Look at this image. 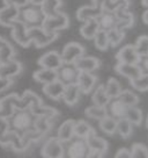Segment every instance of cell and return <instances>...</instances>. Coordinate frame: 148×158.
<instances>
[{
    "mask_svg": "<svg viewBox=\"0 0 148 158\" xmlns=\"http://www.w3.org/2000/svg\"><path fill=\"white\" fill-rule=\"evenodd\" d=\"M29 109L35 116H45V118H52L57 115H59V112L57 109L52 108V107H48V106H43V102L31 104Z\"/></svg>",
    "mask_w": 148,
    "mask_h": 158,
    "instance_id": "cell-26",
    "label": "cell"
},
{
    "mask_svg": "<svg viewBox=\"0 0 148 158\" xmlns=\"http://www.w3.org/2000/svg\"><path fill=\"white\" fill-rule=\"evenodd\" d=\"M116 15H117V19H118V22H117V28L122 30H125L127 28H131L132 26L134 25V16L133 14L128 10V8L126 10H119L115 12Z\"/></svg>",
    "mask_w": 148,
    "mask_h": 158,
    "instance_id": "cell-25",
    "label": "cell"
},
{
    "mask_svg": "<svg viewBox=\"0 0 148 158\" xmlns=\"http://www.w3.org/2000/svg\"><path fill=\"white\" fill-rule=\"evenodd\" d=\"M102 10H103L102 8L96 7L94 5L82 6V7H80L79 10H76V19L81 21V22L89 19H97L99 15L102 13Z\"/></svg>",
    "mask_w": 148,
    "mask_h": 158,
    "instance_id": "cell-24",
    "label": "cell"
},
{
    "mask_svg": "<svg viewBox=\"0 0 148 158\" xmlns=\"http://www.w3.org/2000/svg\"><path fill=\"white\" fill-rule=\"evenodd\" d=\"M35 121H36V116L31 113L29 108L15 109L7 118L10 130L18 133L20 136L30 130H34Z\"/></svg>",
    "mask_w": 148,
    "mask_h": 158,
    "instance_id": "cell-1",
    "label": "cell"
},
{
    "mask_svg": "<svg viewBox=\"0 0 148 158\" xmlns=\"http://www.w3.org/2000/svg\"><path fill=\"white\" fill-rule=\"evenodd\" d=\"M60 55L64 63H74L79 57L84 55V48L80 43L69 42L64 47L63 52Z\"/></svg>",
    "mask_w": 148,
    "mask_h": 158,
    "instance_id": "cell-11",
    "label": "cell"
},
{
    "mask_svg": "<svg viewBox=\"0 0 148 158\" xmlns=\"http://www.w3.org/2000/svg\"><path fill=\"white\" fill-rule=\"evenodd\" d=\"M37 63H38L41 68L57 70L64 62H63L61 55L59 52H57V51H49V52L44 54L43 56H41Z\"/></svg>",
    "mask_w": 148,
    "mask_h": 158,
    "instance_id": "cell-14",
    "label": "cell"
},
{
    "mask_svg": "<svg viewBox=\"0 0 148 158\" xmlns=\"http://www.w3.org/2000/svg\"><path fill=\"white\" fill-rule=\"evenodd\" d=\"M108 33V37H109V42H110V45L111 47H116L122 41L125 37V30H122L119 28H114V29L107 31Z\"/></svg>",
    "mask_w": 148,
    "mask_h": 158,
    "instance_id": "cell-41",
    "label": "cell"
},
{
    "mask_svg": "<svg viewBox=\"0 0 148 158\" xmlns=\"http://www.w3.org/2000/svg\"><path fill=\"white\" fill-rule=\"evenodd\" d=\"M134 47H135V49H137L140 57L148 55V36L147 35L140 36V37L137 40V43H135Z\"/></svg>",
    "mask_w": 148,
    "mask_h": 158,
    "instance_id": "cell-45",
    "label": "cell"
},
{
    "mask_svg": "<svg viewBox=\"0 0 148 158\" xmlns=\"http://www.w3.org/2000/svg\"><path fill=\"white\" fill-rule=\"evenodd\" d=\"M80 71L74 63H63L57 69V79L64 85L76 84Z\"/></svg>",
    "mask_w": 148,
    "mask_h": 158,
    "instance_id": "cell-6",
    "label": "cell"
},
{
    "mask_svg": "<svg viewBox=\"0 0 148 158\" xmlns=\"http://www.w3.org/2000/svg\"><path fill=\"white\" fill-rule=\"evenodd\" d=\"M107 1H109V0H92V4L94 6H96V7H99V8L103 10V6Z\"/></svg>",
    "mask_w": 148,
    "mask_h": 158,
    "instance_id": "cell-50",
    "label": "cell"
},
{
    "mask_svg": "<svg viewBox=\"0 0 148 158\" xmlns=\"http://www.w3.org/2000/svg\"><path fill=\"white\" fill-rule=\"evenodd\" d=\"M146 126H147V128H148V116H147V120H146Z\"/></svg>",
    "mask_w": 148,
    "mask_h": 158,
    "instance_id": "cell-54",
    "label": "cell"
},
{
    "mask_svg": "<svg viewBox=\"0 0 148 158\" xmlns=\"http://www.w3.org/2000/svg\"><path fill=\"white\" fill-rule=\"evenodd\" d=\"M29 2V0H4V4L5 5H13L16 7H22V6L27 5Z\"/></svg>",
    "mask_w": 148,
    "mask_h": 158,
    "instance_id": "cell-48",
    "label": "cell"
},
{
    "mask_svg": "<svg viewBox=\"0 0 148 158\" xmlns=\"http://www.w3.org/2000/svg\"><path fill=\"white\" fill-rule=\"evenodd\" d=\"M132 158H148V148L141 143H135L131 149Z\"/></svg>",
    "mask_w": 148,
    "mask_h": 158,
    "instance_id": "cell-44",
    "label": "cell"
},
{
    "mask_svg": "<svg viewBox=\"0 0 148 158\" xmlns=\"http://www.w3.org/2000/svg\"><path fill=\"white\" fill-rule=\"evenodd\" d=\"M80 72H93L101 66V60L93 56H81L74 62Z\"/></svg>",
    "mask_w": 148,
    "mask_h": 158,
    "instance_id": "cell-15",
    "label": "cell"
},
{
    "mask_svg": "<svg viewBox=\"0 0 148 158\" xmlns=\"http://www.w3.org/2000/svg\"><path fill=\"white\" fill-rule=\"evenodd\" d=\"M93 130H94V129L92 128L84 120L75 121V126H74V136L86 138Z\"/></svg>",
    "mask_w": 148,
    "mask_h": 158,
    "instance_id": "cell-34",
    "label": "cell"
},
{
    "mask_svg": "<svg viewBox=\"0 0 148 158\" xmlns=\"http://www.w3.org/2000/svg\"><path fill=\"white\" fill-rule=\"evenodd\" d=\"M115 71L118 74L123 76L128 80L134 79L141 74V70L138 64H128V63H118L115 66Z\"/></svg>",
    "mask_w": 148,
    "mask_h": 158,
    "instance_id": "cell-19",
    "label": "cell"
},
{
    "mask_svg": "<svg viewBox=\"0 0 148 158\" xmlns=\"http://www.w3.org/2000/svg\"><path fill=\"white\" fill-rule=\"evenodd\" d=\"M130 7V0H109L103 6V10L116 12L119 10H126Z\"/></svg>",
    "mask_w": 148,
    "mask_h": 158,
    "instance_id": "cell-40",
    "label": "cell"
},
{
    "mask_svg": "<svg viewBox=\"0 0 148 158\" xmlns=\"http://www.w3.org/2000/svg\"><path fill=\"white\" fill-rule=\"evenodd\" d=\"M41 5L46 16H54L59 12L58 10L61 6V0H43Z\"/></svg>",
    "mask_w": 148,
    "mask_h": 158,
    "instance_id": "cell-29",
    "label": "cell"
},
{
    "mask_svg": "<svg viewBox=\"0 0 148 158\" xmlns=\"http://www.w3.org/2000/svg\"><path fill=\"white\" fill-rule=\"evenodd\" d=\"M142 6H145V7L148 8V0H142Z\"/></svg>",
    "mask_w": 148,
    "mask_h": 158,
    "instance_id": "cell-53",
    "label": "cell"
},
{
    "mask_svg": "<svg viewBox=\"0 0 148 158\" xmlns=\"http://www.w3.org/2000/svg\"><path fill=\"white\" fill-rule=\"evenodd\" d=\"M51 124H50V118H45V116H36V121H35V129L38 130L40 133L43 135L49 131L51 129Z\"/></svg>",
    "mask_w": 148,
    "mask_h": 158,
    "instance_id": "cell-43",
    "label": "cell"
},
{
    "mask_svg": "<svg viewBox=\"0 0 148 158\" xmlns=\"http://www.w3.org/2000/svg\"><path fill=\"white\" fill-rule=\"evenodd\" d=\"M45 19L46 15L43 12L41 4H34L29 1L27 5L19 8L18 20L21 21L28 29L34 27H42Z\"/></svg>",
    "mask_w": 148,
    "mask_h": 158,
    "instance_id": "cell-2",
    "label": "cell"
},
{
    "mask_svg": "<svg viewBox=\"0 0 148 158\" xmlns=\"http://www.w3.org/2000/svg\"><path fill=\"white\" fill-rule=\"evenodd\" d=\"M14 110L15 108L14 106H13V102H12L10 94L5 97V98L0 99V116L1 118H7Z\"/></svg>",
    "mask_w": 148,
    "mask_h": 158,
    "instance_id": "cell-37",
    "label": "cell"
},
{
    "mask_svg": "<svg viewBox=\"0 0 148 158\" xmlns=\"http://www.w3.org/2000/svg\"><path fill=\"white\" fill-rule=\"evenodd\" d=\"M80 94H81V91H80L78 84L65 85L64 93H63L61 99L64 100L66 105H68V106H74V105L79 101Z\"/></svg>",
    "mask_w": 148,
    "mask_h": 158,
    "instance_id": "cell-22",
    "label": "cell"
},
{
    "mask_svg": "<svg viewBox=\"0 0 148 158\" xmlns=\"http://www.w3.org/2000/svg\"><path fill=\"white\" fill-rule=\"evenodd\" d=\"M42 27L48 33H59L60 30L69 27V19L65 13L58 12L54 16H46Z\"/></svg>",
    "mask_w": 148,
    "mask_h": 158,
    "instance_id": "cell-5",
    "label": "cell"
},
{
    "mask_svg": "<svg viewBox=\"0 0 148 158\" xmlns=\"http://www.w3.org/2000/svg\"><path fill=\"white\" fill-rule=\"evenodd\" d=\"M33 78L41 84H49L54 80H57V70L46 69V68H41L40 70L35 71L33 74Z\"/></svg>",
    "mask_w": 148,
    "mask_h": 158,
    "instance_id": "cell-23",
    "label": "cell"
},
{
    "mask_svg": "<svg viewBox=\"0 0 148 158\" xmlns=\"http://www.w3.org/2000/svg\"><path fill=\"white\" fill-rule=\"evenodd\" d=\"M18 15H19V7L13 5H5L2 8H0V25L10 28L13 22L18 20Z\"/></svg>",
    "mask_w": 148,
    "mask_h": 158,
    "instance_id": "cell-17",
    "label": "cell"
},
{
    "mask_svg": "<svg viewBox=\"0 0 148 158\" xmlns=\"http://www.w3.org/2000/svg\"><path fill=\"white\" fill-rule=\"evenodd\" d=\"M14 55L15 51L12 44L8 41H6L5 39L1 37L0 39V63L14 58Z\"/></svg>",
    "mask_w": 148,
    "mask_h": 158,
    "instance_id": "cell-28",
    "label": "cell"
},
{
    "mask_svg": "<svg viewBox=\"0 0 148 158\" xmlns=\"http://www.w3.org/2000/svg\"><path fill=\"white\" fill-rule=\"evenodd\" d=\"M12 84H13V79L12 78H4V77H0V92H2V91L7 89Z\"/></svg>",
    "mask_w": 148,
    "mask_h": 158,
    "instance_id": "cell-47",
    "label": "cell"
},
{
    "mask_svg": "<svg viewBox=\"0 0 148 158\" xmlns=\"http://www.w3.org/2000/svg\"><path fill=\"white\" fill-rule=\"evenodd\" d=\"M28 35L31 43H34L37 48H44L58 39L59 33H48L43 29V27H34L28 29Z\"/></svg>",
    "mask_w": 148,
    "mask_h": 158,
    "instance_id": "cell-3",
    "label": "cell"
},
{
    "mask_svg": "<svg viewBox=\"0 0 148 158\" xmlns=\"http://www.w3.org/2000/svg\"><path fill=\"white\" fill-rule=\"evenodd\" d=\"M22 70H23V68H22V64L20 62L12 58L7 62L0 63V77L13 79L18 74H20Z\"/></svg>",
    "mask_w": 148,
    "mask_h": 158,
    "instance_id": "cell-13",
    "label": "cell"
},
{
    "mask_svg": "<svg viewBox=\"0 0 148 158\" xmlns=\"http://www.w3.org/2000/svg\"><path fill=\"white\" fill-rule=\"evenodd\" d=\"M84 114L88 116V118H95V120H101L102 118H104L107 113H105V108L102 106H97V105H93V106H89L88 108H86Z\"/></svg>",
    "mask_w": 148,
    "mask_h": 158,
    "instance_id": "cell-42",
    "label": "cell"
},
{
    "mask_svg": "<svg viewBox=\"0 0 148 158\" xmlns=\"http://www.w3.org/2000/svg\"><path fill=\"white\" fill-rule=\"evenodd\" d=\"M10 29H12V34H10L12 39L14 40L18 44L23 48H28L31 45V41L28 35V28L21 21L15 20L13 25L10 26Z\"/></svg>",
    "mask_w": 148,
    "mask_h": 158,
    "instance_id": "cell-10",
    "label": "cell"
},
{
    "mask_svg": "<svg viewBox=\"0 0 148 158\" xmlns=\"http://www.w3.org/2000/svg\"><path fill=\"white\" fill-rule=\"evenodd\" d=\"M116 59L118 63H128V64H138L140 56L135 47L132 44H127L123 47L116 54Z\"/></svg>",
    "mask_w": 148,
    "mask_h": 158,
    "instance_id": "cell-12",
    "label": "cell"
},
{
    "mask_svg": "<svg viewBox=\"0 0 148 158\" xmlns=\"http://www.w3.org/2000/svg\"><path fill=\"white\" fill-rule=\"evenodd\" d=\"M96 83H97V78L92 72H80L78 81H76L81 93L84 94L90 93L95 87Z\"/></svg>",
    "mask_w": 148,
    "mask_h": 158,
    "instance_id": "cell-18",
    "label": "cell"
},
{
    "mask_svg": "<svg viewBox=\"0 0 148 158\" xmlns=\"http://www.w3.org/2000/svg\"><path fill=\"white\" fill-rule=\"evenodd\" d=\"M117 98L120 99L124 104L126 105V106H128V107L137 106L139 104V97L135 93H133L132 91H130V89H125V91L122 89V92L119 93V95Z\"/></svg>",
    "mask_w": 148,
    "mask_h": 158,
    "instance_id": "cell-38",
    "label": "cell"
},
{
    "mask_svg": "<svg viewBox=\"0 0 148 158\" xmlns=\"http://www.w3.org/2000/svg\"><path fill=\"white\" fill-rule=\"evenodd\" d=\"M86 141L90 149L88 157H102L108 151V142L104 138L97 136L95 130H93L86 137Z\"/></svg>",
    "mask_w": 148,
    "mask_h": 158,
    "instance_id": "cell-7",
    "label": "cell"
},
{
    "mask_svg": "<svg viewBox=\"0 0 148 158\" xmlns=\"http://www.w3.org/2000/svg\"><path fill=\"white\" fill-rule=\"evenodd\" d=\"M64 89L65 85L57 79V80H54L52 83L45 84L43 86V93L46 97H49L50 99H52V100H59L63 97Z\"/></svg>",
    "mask_w": 148,
    "mask_h": 158,
    "instance_id": "cell-20",
    "label": "cell"
},
{
    "mask_svg": "<svg viewBox=\"0 0 148 158\" xmlns=\"http://www.w3.org/2000/svg\"><path fill=\"white\" fill-rule=\"evenodd\" d=\"M99 121V128L103 133L108 134V135H114L116 133V127H117V120L112 118L111 116L105 115Z\"/></svg>",
    "mask_w": 148,
    "mask_h": 158,
    "instance_id": "cell-30",
    "label": "cell"
},
{
    "mask_svg": "<svg viewBox=\"0 0 148 158\" xmlns=\"http://www.w3.org/2000/svg\"><path fill=\"white\" fill-rule=\"evenodd\" d=\"M74 126H75V120L72 118L63 122L57 131V138L60 139L63 143H66L69 139H72L74 137Z\"/></svg>",
    "mask_w": 148,
    "mask_h": 158,
    "instance_id": "cell-21",
    "label": "cell"
},
{
    "mask_svg": "<svg viewBox=\"0 0 148 158\" xmlns=\"http://www.w3.org/2000/svg\"><path fill=\"white\" fill-rule=\"evenodd\" d=\"M96 20L99 22V29L105 30V31H109V30L116 28L117 27V22H118L116 13L107 10H102V13L99 15V18Z\"/></svg>",
    "mask_w": 148,
    "mask_h": 158,
    "instance_id": "cell-16",
    "label": "cell"
},
{
    "mask_svg": "<svg viewBox=\"0 0 148 158\" xmlns=\"http://www.w3.org/2000/svg\"><path fill=\"white\" fill-rule=\"evenodd\" d=\"M94 44L95 47L97 48L101 51H105L108 50V48L110 47V42H109V37H108V33L105 30H101L99 29L94 36Z\"/></svg>",
    "mask_w": 148,
    "mask_h": 158,
    "instance_id": "cell-31",
    "label": "cell"
},
{
    "mask_svg": "<svg viewBox=\"0 0 148 158\" xmlns=\"http://www.w3.org/2000/svg\"><path fill=\"white\" fill-rule=\"evenodd\" d=\"M138 65L139 68H140V70H141V73L148 74V55L140 57Z\"/></svg>",
    "mask_w": 148,
    "mask_h": 158,
    "instance_id": "cell-46",
    "label": "cell"
},
{
    "mask_svg": "<svg viewBox=\"0 0 148 158\" xmlns=\"http://www.w3.org/2000/svg\"><path fill=\"white\" fill-rule=\"evenodd\" d=\"M0 39H1V37H0Z\"/></svg>",
    "mask_w": 148,
    "mask_h": 158,
    "instance_id": "cell-55",
    "label": "cell"
},
{
    "mask_svg": "<svg viewBox=\"0 0 148 158\" xmlns=\"http://www.w3.org/2000/svg\"><path fill=\"white\" fill-rule=\"evenodd\" d=\"M130 85L137 91L146 92L148 91V74L141 73L139 77L130 80Z\"/></svg>",
    "mask_w": 148,
    "mask_h": 158,
    "instance_id": "cell-39",
    "label": "cell"
},
{
    "mask_svg": "<svg viewBox=\"0 0 148 158\" xmlns=\"http://www.w3.org/2000/svg\"><path fill=\"white\" fill-rule=\"evenodd\" d=\"M65 148L63 142L57 137L49 138L42 147L41 155L45 158H61L65 156Z\"/></svg>",
    "mask_w": 148,
    "mask_h": 158,
    "instance_id": "cell-8",
    "label": "cell"
},
{
    "mask_svg": "<svg viewBox=\"0 0 148 158\" xmlns=\"http://www.w3.org/2000/svg\"><path fill=\"white\" fill-rule=\"evenodd\" d=\"M99 30V22L96 19H89L84 21V25L80 28V33L82 35V37L86 40H93L95 34Z\"/></svg>",
    "mask_w": 148,
    "mask_h": 158,
    "instance_id": "cell-27",
    "label": "cell"
},
{
    "mask_svg": "<svg viewBox=\"0 0 148 158\" xmlns=\"http://www.w3.org/2000/svg\"><path fill=\"white\" fill-rule=\"evenodd\" d=\"M116 158H132V155H131V150H128L126 148H122L119 149L117 153L115 155Z\"/></svg>",
    "mask_w": 148,
    "mask_h": 158,
    "instance_id": "cell-49",
    "label": "cell"
},
{
    "mask_svg": "<svg viewBox=\"0 0 148 158\" xmlns=\"http://www.w3.org/2000/svg\"><path fill=\"white\" fill-rule=\"evenodd\" d=\"M30 2H34V4H41L43 0H29Z\"/></svg>",
    "mask_w": 148,
    "mask_h": 158,
    "instance_id": "cell-52",
    "label": "cell"
},
{
    "mask_svg": "<svg viewBox=\"0 0 148 158\" xmlns=\"http://www.w3.org/2000/svg\"><path fill=\"white\" fill-rule=\"evenodd\" d=\"M109 97L107 92H105V87L104 85H99V87H96V89L93 93V97H92V100H93V104L97 105V106H102L104 107L107 102L109 101Z\"/></svg>",
    "mask_w": 148,
    "mask_h": 158,
    "instance_id": "cell-32",
    "label": "cell"
},
{
    "mask_svg": "<svg viewBox=\"0 0 148 158\" xmlns=\"http://www.w3.org/2000/svg\"><path fill=\"white\" fill-rule=\"evenodd\" d=\"M126 118L134 126H140L142 123V112H141V109L138 108L137 106L128 107L127 113H126Z\"/></svg>",
    "mask_w": 148,
    "mask_h": 158,
    "instance_id": "cell-36",
    "label": "cell"
},
{
    "mask_svg": "<svg viewBox=\"0 0 148 158\" xmlns=\"http://www.w3.org/2000/svg\"><path fill=\"white\" fill-rule=\"evenodd\" d=\"M132 127H133V124L126 118H120V120H117L116 133H118L123 138H128L132 134Z\"/></svg>",
    "mask_w": 148,
    "mask_h": 158,
    "instance_id": "cell-33",
    "label": "cell"
},
{
    "mask_svg": "<svg viewBox=\"0 0 148 158\" xmlns=\"http://www.w3.org/2000/svg\"><path fill=\"white\" fill-rule=\"evenodd\" d=\"M67 147L65 149L66 156L71 158H86L89 156L90 149H89L88 144L86 138L76 137L74 136L72 139H69L68 142H66Z\"/></svg>",
    "mask_w": 148,
    "mask_h": 158,
    "instance_id": "cell-4",
    "label": "cell"
},
{
    "mask_svg": "<svg viewBox=\"0 0 148 158\" xmlns=\"http://www.w3.org/2000/svg\"><path fill=\"white\" fill-rule=\"evenodd\" d=\"M104 108L108 116H111L115 120H120L126 118L128 106H126L119 98H110Z\"/></svg>",
    "mask_w": 148,
    "mask_h": 158,
    "instance_id": "cell-9",
    "label": "cell"
},
{
    "mask_svg": "<svg viewBox=\"0 0 148 158\" xmlns=\"http://www.w3.org/2000/svg\"><path fill=\"white\" fill-rule=\"evenodd\" d=\"M142 20L146 25H148V8H147V10L142 14Z\"/></svg>",
    "mask_w": 148,
    "mask_h": 158,
    "instance_id": "cell-51",
    "label": "cell"
},
{
    "mask_svg": "<svg viewBox=\"0 0 148 158\" xmlns=\"http://www.w3.org/2000/svg\"><path fill=\"white\" fill-rule=\"evenodd\" d=\"M104 87H105V92H107L109 98H117L119 93L122 92L120 83L116 78L109 79L107 85H104Z\"/></svg>",
    "mask_w": 148,
    "mask_h": 158,
    "instance_id": "cell-35",
    "label": "cell"
}]
</instances>
